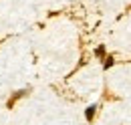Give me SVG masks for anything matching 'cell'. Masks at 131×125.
<instances>
[{"label": "cell", "mask_w": 131, "mask_h": 125, "mask_svg": "<svg viewBox=\"0 0 131 125\" xmlns=\"http://www.w3.org/2000/svg\"><path fill=\"white\" fill-rule=\"evenodd\" d=\"M26 95H28V89H22V91H16V93H14L12 97H10V99H8L6 107H8V109H12V107L16 105V101H18V99H22V97H26Z\"/></svg>", "instance_id": "cell-1"}, {"label": "cell", "mask_w": 131, "mask_h": 125, "mask_svg": "<svg viewBox=\"0 0 131 125\" xmlns=\"http://www.w3.org/2000/svg\"><path fill=\"white\" fill-rule=\"evenodd\" d=\"M113 57H105V62H103V69H109V67H113Z\"/></svg>", "instance_id": "cell-3"}, {"label": "cell", "mask_w": 131, "mask_h": 125, "mask_svg": "<svg viewBox=\"0 0 131 125\" xmlns=\"http://www.w3.org/2000/svg\"><path fill=\"white\" fill-rule=\"evenodd\" d=\"M95 115H97V105H89V107L85 109V119H87L89 123H93Z\"/></svg>", "instance_id": "cell-2"}, {"label": "cell", "mask_w": 131, "mask_h": 125, "mask_svg": "<svg viewBox=\"0 0 131 125\" xmlns=\"http://www.w3.org/2000/svg\"><path fill=\"white\" fill-rule=\"evenodd\" d=\"M95 55H97V57H105V47H99L97 50H95Z\"/></svg>", "instance_id": "cell-4"}]
</instances>
